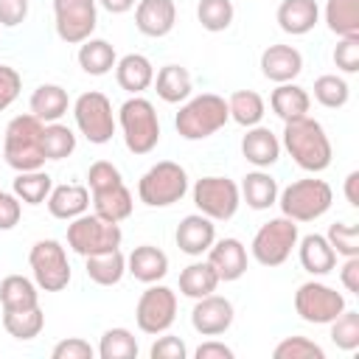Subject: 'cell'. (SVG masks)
I'll list each match as a JSON object with an SVG mask.
<instances>
[{
	"label": "cell",
	"mask_w": 359,
	"mask_h": 359,
	"mask_svg": "<svg viewBox=\"0 0 359 359\" xmlns=\"http://www.w3.org/2000/svg\"><path fill=\"white\" fill-rule=\"evenodd\" d=\"M280 149H286L289 157L309 174L325 171L331 165V157H334V149H331V140H328L323 123L314 121L311 115H303L297 121L283 123Z\"/></svg>",
	"instance_id": "1"
},
{
	"label": "cell",
	"mask_w": 359,
	"mask_h": 359,
	"mask_svg": "<svg viewBox=\"0 0 359 359\" xmlns=\"http://www.w3.org/2000/svg\"><path fill=\"white\" fill-rule=\"evenodd\" d=\"M42 129H45V123L39 118H34L31 112L8 121L6 137H3V160L14 171H36L45 165Z\"/></svg>",
	"instance_id": "2"
},
{
	"label": "cell",
	"mask_w": 359,
	"mask_h": 359,
	"mask_svg": "<svg viewBox=\"0 0 359 359\" xmlns=\"http://www.w3.org/2000/svg\"><path fill=\"white\" fill-rule=\"evenodd\" d=\"M227 121H230L227 101L216 93H202V95L185 98V104L174 118V126H177V135L185 140H205L216 135Z\"/></svg>",
	"instance_id": "3"
},
{
	"label": "cell",
	"mask_w": 359,
	"mask_h": 359,
	"mask_svg": "<svg viewBox=\"0 0 359 359\" xmlns=\"http://www.w3.org/2000/svg\"><path fill=\"white\" fill-rule=\"evenodd\" d=\"M118 123L123 132V143L132 154H149L160 143V118L149 98L132 95L118 109Z\"/></svg>",
	"instance_id": "4"
},
{
	"label": "cell",
	"mask_w": 359,
	"mask_h": 359,
	"mask_svg": "<svg viewBox=\"0 0 359 359\" xmlns=\"http://www.w3.org/2000/svg\"><path fill=\"white\" fill-rule=\"evenodd\" d=\"M331 202H334L331 185L325 180H317V177L294 180L283 191H278L280 213L292 222H314L323 213H328Z\"/></svg>",
	"instance_id": "5"
},
{
	"label": "cell",
	"mask_w": 359,
	"mask_h": 359,
	"mask_svg": "<svg viewBox=\"0 0 359 359\" xmlns=\"http://www.w3.org/2000/svg\"><path fill=\"white\" fill-rule=\"evenodd\" d=\"M188 194V174L174 160L154 163L137 182V196L149 208H168Z\"/></svg>",
	"instance_id": "6"
},
{
	"label": "cell",
	"mask_w": 359,
	"mask_h": 359,
	"mask_svg": "<svg viewBox=\"0 0 359 359\" xmlns=\"http://www.w3.org/2000/svg\"><path fill=\"white\" fill-rule=\"evenodd\" d=\"M123 233L118 222H107L98 213H81L76 219H70L67 224V247L87 258L93 252H104V250H115L121 247Z\"/></svg>",
	"instance_id": "7"
},
{
	"label": "cell",
	"mask_w": 359,
	"mask_h": 359,
	"mask_svg": "<svg viewBox=\"0 0 359 359\" xmlns=\"http://www.w3.org/2000/svg\"><path fill=\"white\" fill-rule=\"evenodd\" d=\"M297 238H300L297 222L278 216V219H269L266 224H261L255 230L250 252L261 266H280L292 255V250L297 247Z\"/></svg>",
	"instance_id": "8"
},
{
	"label": "cell",
	"mask_w": 359,
	"mask_h": 359,
	"mask_svg": "<svg viewBox=\"0 0 359 359\" xmlns=\"http://www.w3.org/2000/svg\"><path fill=\"white\" fill-rule=\"evenodd\" d=\"M28 264L34 272V283L42 292H62L70 283V261L62 241L56 238H39L28 252Z\"/></svg>",
	"instance_id": "9"
},
{
	"label": "cell",
	"mask_w": 359,
	"mask_h": 359,
	"mask_svg": "<svg viewBox=\"0 0 359 359\" xmlns=\"http://www.w3.org/2000/svg\"><path fill=\"white\" fill-rule=\"evenodd\" d=\"M345 294L337 292L328 283L320 280H306L297 286L294 292V311L303 323L311 325H328L331 320H337L345 311Z\"/></svg>",
	"instance_id": "10"
},
{
	"label": "cell",
	"mask_w": 359,
	"mask_h": 359,
	"mask_svg": "<svg viewBox=\"0 0 359 359\" xmlns=\"http://www.w3.org/2000/svg\"><path fill=\"white\" fill-rule=\"evenodd\" d=\"M73 118H76V126L79 132L95 143V146H104L112 140L115 135V115H112V101L98 93V90H90V93H81L73 104Z\"/></svg>",
	"instance_id": "11"
},
{
	"label": "cell",
	"mask_w": 359,
	"mask_h": 359,
	"mask_svg": "<svg viewBox=\"0 0 359 359\" xmlns=\"http://www.w3.org/2000/svg\"><path fill=\"white\" fill-rule=\"evenodd\" d=\"M194 205L213 222H227L241 205V191L227 177H202L194 182Z\"/></svg>",
	"instance_id": "12"
},
{
	"label": "cell",
	"mask_w": 359,
	"mask_h": 359,
	"mask_svg": "<svg viewBox=\"0 0 359 359\" xmlns=\"http://www.w3.org/2000/svg\"><path fill=\"white\" fill-rule=\"evenodd\" d=\"M177 320V292L163 283H149V289L137 297L135 323L143 334H165Z\"/></svg>",
	"instance_id": "13"
},
{
	"label": "cell",
	"mask_w": 359,
	"mask_h": 359,
	"mask_svg": "<svg viewBox=\"0 0 359 359\" xmlns=\"http://www.w3.org/2000/svg\"><path fill=\"white\" fill-rule=\"evenodd\" d=\"M56 34L67 45H81L93 36L98 25V3L95 0H53Z\"/></svg>",
	"instance_id": "14"
},
{
	"label": "cell",
	"mask_w": 359,
	"mask_h": 359,
	"mask_svg": "<svg viewBox=\"0 0 359 359\" xmlns=\"http://www.w3.org/2000/svg\"><path fill=\"white\" fill-rule=\"evenodd\" d=\"M236 320V309L222 294H205L191 309V325L202 337H219L224 334Z\"/></svg>",
	"instance_id": "15"
},
{
	"label": "cell",
	"mask_w": 359,
	"mask_h": 359,
	"mask_svg": "<svg viewBox=\"0 0 359 359\" xmlns=\"http://www.w3.org/2000/svg\"><path fill=\"white\" fill-rule=\"evenodd\" d=\"M174 241L180 247V252L199 258L202 252L210 250V244L216 241V224L213 219H208L205 213H188L174 233Z\"/></svg>",
	"instance_id": "16"
},
{
	"label": "cell",
	"mask_w": 359,
	"mask_h": 359,
	"mask_svg": "<svg viewBox=\"0 0 359 359\" xmlns=\"http://www.w3.org/2000/svg\"><path fill=\"white\" fill-rule=\"evenodd\" d=\"M208 264L216 269L219 280H238L247 272V247L233 236L219 238L208 250Z\"/></svg>",
	"instance_id": "17"
},
{
	"label": "cell",
	"mask_w": 359,
	"mask_h": 359,
	"mask_svg": "<svg viewBox=\"0 0 359 359\" xmlns=\"http://www.w3.org/2000/svg\"><path fill=\"white\" fill-rule=\"evenodd\" d=\"M177 22V6L174 0H140L135 8V25L146 36H168Z\"/></svg>",
	"instance_id": "18"
},
{
	"label": "cell",
	"mask_w": 359,
	"mask_h": 359,
	"mask_svg": "<svg viewBox=\"0 0 359 359\" xmlns=\"http://www.w3.org/2000/svg\"><path fill=\"white\" fill-rule=\"evenodd\" d=\"M300 70H303V56L292 45H269L261 53V73L275 84L294 81Z\"/></svg>",
	"instance_id": "19"
},
{
	"label": "cell",
	"mask_w": 359,
	"mask_h": 359,
	"mask_svg": "<svg viewBox=\"0 0 359 359\" xmlns=\"http://www.w3.org/2000/svg\"><path fill=\"white\" fill-rule=\"evenodd\" d=\"M241 154L255 168H269L280 157V140L269 126H261V123L250 126L247 135L241 137Z\"/></svg>",
	"instance_id": "20"
},
{
	"label": "cell",
	"mask_w": 359,
	"mask_h": 359,
	"mask_svg": "<svg viewBox=\"0 0 359 359\" xmlns=\"http://www.w3.org/2000/svg\"><path fill=\"white\" fill-rule=\"evenodd\" d=\"M126 272L140 283H157L168 275V255L154 244H140L129 252Z\"/></svg>",
	"instance_id": "21"
},
{
	"label": "cell",
	"mask_w": 359,
	"mask_h": 359,
	"mask_svg": "<svg viewBox=\"0 0 359 359\" xmlns=\"http://www.w3.org/2000/svg\"><path fill=\"white\" fill-rule=\"evenodd\" d=\"M115 81H118L121 90H126L132 95H140L154 81V65L143 53H126L115 62Z\"/></svg>",
	"instance_id": "22"
},
{
	"label": "cell",
	"mask_w": 359,
	"mask_h": 359,
	"mask_svg": "<svg viewBox=\"0 0 359 359\" xmlns=\"http://www.w3.org/2000/svg\"><path fill=\"white\" fill-rule=\"evenodd\" d=\"M87 208H90V188L87 185L67 182V185L50 188V194H48V210L53 219L70 222V219L87 213Z\"/></svg>",
	"instance_id": "23"
},
{
	"label": "cell",
	"mask_w": 359,
	"mask_h": 359,
	"mask_svg": "<svg viewBox=\"0 0 359 359\" xmlns=\"http://www.w3.org/2000/svg\"><path fill=\"white\" fill-rule=\"evenodd\" d=\"M297 255H300V266L309 275H328L337 266V252L328 244V238L320 233H309L297 238Z\"/></svg>",
	"instance_id": "24"
},
{
	"label": "cell",
	"mask_w": 359,
	"mask_h": 359,
	"mask_svg": "<svg viewBox=\"0 0 359 359\" xmlns=\"http://www.w3.org/2000/svg\"><path fill=\"white\" fill-rule=\"evenodd\" d=\"M320 22V6L317 0H283L278 6V25L280 31L292 36L309 34Z\"/></svg>",
	"instance_id": "25"
},
{
	"label": "cell",
	"mask_w": 359,
	"mask_h": 359,
	"mask_svg": "<svg viewBox=\"0 0 359 359\" xmlns=\"http://www.w3.org/2000/svg\"><path fill=\"white\" fill-rule=\"evenodd\" d=\"M269 107H272V112H275L283 123H289V121H297V118L309 115V109H311V95H309L300 84L286 81V84H278V87L269 93Z\"/></svg>",
	"instance_id": "26"
},
{
	"label": "cell",
	"mask_w": 359,
	"mask_h": 359,
	"mask_svg": "<svg viewBox=\"0 0 359 359\" xmlns=\"http://www.w3.org/2000/svg\"><path fill=\"white\" fill-rule=\"evenodd\" d=\"M84 272L98 286H115L126 275V255L121 252V247L104 250V252H93V255L84 258Z\"/></svg>",
	"instance_id": "27"
},
{
	"label": "cell",
	"mask_w": 359,
	"mask_h": 359,
	"mask_svg": "<svg viewBox=\"0 0 359 359\" xmlns=\"http://www.w3.org/2000/svg\"><path fill=\"white\" fill-rule=\"evenodd\" d=\"M28 107L34 118H39L42 123H53V121H62V115L70 107V98H67V90L59 84H39L31 93Z\"/></svg>",
	"instance_id": "28"
},
{
	"label": "cell",
	"mask_w": 359,
	"mask_h": 359,
	"mask_svg": "<svg viewBox=\"0 0 359 359\" xmlns=\"http://www.w3.org/2000/svg\"><path fill=\"white\" fill-rule=\"evenodd\" d=\"M154 90L160 95V101L165 104H180L185 98H191V90H194V81H191V73L182 67V65H165L154 73Z\"/></svg>",
	"instance_id": "29"
},
{
	"label": "cell",
	"mask_w": 359,
	"mask_h": 359,
	"mask_svg": "<svg viewBox=\"0 0 359 359\" xmlns=\"http://www.w3.org/2000/svg\"><path fill=\"white\" fill-rule=\"evenodd\" d=\"M238 191H241V199H244L252 210H266V208H272V205L278 202V182H275V177H272L269 171H264V168L250 171V174L241 180Z\"/></svg>",
	"instance_id": "30"
},
{
	"label": "cell",
	"mask_w": 359,
	"mask_h": 359,
	"mask_svg": "<svg viewBox=\"0 0 359 359\" xmlns=\"http://www.w3.org/2000/svg\"><path fill=\"white\" fill-rule=\"evenodd\" d=\"M93 208H95V213H98L101 219L121 224L123 219L132 216V208H135L132 191H129L123 182H118V185H112V188H104V191H93Z\"/></svg>",
	"instance_id": "31"
},
{
	"label": "cell",
	"mask_w": 359,
	"mask_h": 359,
	"mask_svg": "<svg viewBox=\"0 0 359 359\" xmlns=\"http://www.w3.org/2000/svg\"><path fill=\"white\" fill-rule=\"evenodd\" d=\"M0 306L3 311L34 309L39 306V286L25 275H6L0 280Z\"/></svg>",
	"instance_id": "32"
},
{
	"label": "cell",
	"mask_w": 359,
	"mask_h": 359,
	"mask_svg": "<svg viewBox=\"0 0 359 359\" xmlns=\"http://www.w3.org/2000/svg\"><path fill=\"white\" fill-rule=\"evenodd\" d=\"M219 283L222 280H219L216 269L208 261H194V264H188L180 272V294H185L191 300H199L205 294H213Z\"/></svg>",
	"instance_id": "33"
},
{
	"label": "cell",
	"mask_w": 359,
	"mask_h": 359,
	"mask_svg": "<svg viewBox=\"0 0 359 359\" xmlns=\"http://www.w3.org/2000/svg\"><path fill=\"white\" fill-rule=\"evenodd\" d=\"M118 56H115V48L107 42V39H84L81 48H79V67L87 73V76H107L112 67H115Z\"/></svg>",
	"instance_id": "34"
},
{
	"label": "cell",
	"mask_w": 359,
	"mask_h": 359,
	"mask_svg": "<svg viewBox=\"0 0 359 359\" xmlns=\"http://www.w3.org/2000/svg\"><path fill=\"white\" fill-rule=\"evenodd\" d=\"M325 25L337 36H359V0H325Z\"/></svg>",
	"instance_id": "35"
},
{
	"label": "cell",
	"mask_w": 359,
	"mask_h": 359,
	"mask_svg": "<svg viewBox=\"0 0 359 359\" xmlns=\"http://www.w3.org/2000/svg\"><path fill=\"white\" fill-rule=\"evenodd\" d=\"M3 328L8 331V337L20 339V342H28L34 337L42 334L45 328V314L39 306L34 309H17V311H3Z\"/></svg>",
	"instance_id": "36"
},
{
	"label": "cell",
	"mask_w": 359,
	"mask_h": 359,
	"mask_svg": "<svg viewBox=\"0 0 359 359\" xmlns=\"http://www.w3.org/2000/svg\"><path fill=\"white\" fill-rule=\"evenodd\" d=\"M227 112H230V118L236 123H241V126L250 129V126H258L261 123V118L266 112V104H264V98L255 90H236L227 98Z\"/></svg>",
	"instance_id": "37"
},
{
	"label": "cell",
	"mask_w": 359,
	"mask_h": 359,
	"mask_svg": "<svg viewBox=\"0 0 359 359\" xmlns=\"http://www.w3.org/2000/svg\"><path fill=\"white\" fill-rule=\"evenodd\" d=\"M50 188H53V180L42 168H36V171H17V177H14V196L20 202H25V205L48 202Z\"/></svg>",
	"instance_id": "38"
},
{
	"label": "cell",
	"mask_w": 359,
	"mask_h": 359,
	"mask_svg": "<svg viewBox=\"0 0 359 359\" xmlns=\"http://www.w3.org/2000/svg\"><path fill=\"white\" fill-rule=\"evenodd\" d=\"M137 339L129 328H107L101 334V342H98V356L101 359H135L137 356Z\"/></svg>",
	"instance_id": "39"
},
{
	"label": "cell",
	"mask_w": 359,
	"mask_h": 359,
	"mask_svg": "<svg viewBox=\"0 0 359 359\" xmlns=\"http://www.w3.org/2000/svg\"><path fill=\"white\" fill-rule=\"evenodd\" d=\"M348 98H351V87H348V81H345L342 76H337V73H323V76L314 79V101H317L320 107H325V109H339V107L348 104Z\"/></svg>",
	"instance_id": "40"
},
{
	"label": "cell",
	"mask_w": 359,
	"mask_h": 359,
	"mask_svg": "<svg viewBox=\"0 0 359 359\" xmlns=\"http://www.w3.org/2000/svg\"><path fill=\"white\" fill-rule=\"evenodd\" d=\"M42 151H45V160H65L76 151V135L70 126L53 121V123H45L42 129Z\"/></svg>",
	"instance_id": "41"
},
{
	"label": "cell",
	"mask_w": 359,
	"mask_h": 359,
	"mask_svg": "<svg viewBox=\"0 0 359 359\" xmlns=\"http://www.w3.org/2000/svg\"><path fill=\"white\" fill-rule=\"evenodd\" d=\"M233 17H236V8L230 0H199V6H196V20L210 34L227 31Z\"/></svg>",
	"instance_id": "42"
},
{
	"label": "cell",
	"mask_w": 359,
	"mask_h": 359,
	"mask_svg": "<svg viewBox=\"0 0 359 359\" xmlns=\"http://www.w3.org/2000/svg\"><path fill=\"white\" fill-rule=\"evenodd\" d=\"M328 325H331V342L337 348H342V351H356L359 348V311L345 309Z\"/></svg>",
	"instance_id": "43"
},
{
	"label": "cell",
	"mask_w": 359,
	"mask_h": 359,
	"mask_svg": "<svg viewBox=\"0 0 359 359\" xmlns=\"http://www.w3.org/2000/svg\"><path fill=\"white\" fill-rule=\"evenodd\" d=\"M275 359H325V351L309 337H286L272 351Z\"/></svg>",
	"instance_id": "44"
},
{
	"label": "cell",
	"mask_w": 359,
	"mask_h": 359,
	"mask_svg": "<svg viewBox=\"0 0 359 359\" xmlns=\"http://www.w3.org/2000/svg\"><path fill=\"white\" fill-rule=\"evenodd\" d=\"M328 244L334 247L337 255L342 258H353L359 255V227L356 224H348V222H334L325 233Z\"/></svg>",
	"instance_id": "45"
},
{
	"label": "cell",
	"mask_w": 359,
	"mask_h": 359,
	"mask_svg": "<svg viewBox=\"0 0 359 359\" xmlns=\"http://www.w3.org/2000/svg\"><path fill=\"white\" fill-rule=\"evenodd\" d=\"M123 182L118 165H112L109 160H95L90 168H87V188L90 191H104V188H112Z\"/></svg>",
	"instance_id": "46"
},
{
	"label": "cell",
	"mask_w": 359,
	"mask_h": 359,
	"mask_svg": "<svg viewBox=\"0 0 359 359\" xmlns=\"http://www.w3.org/2000/svg\"><path fill=\"white\" fill-rule=\"evenodd\" d=\"M334 65L342 73L359 70V36H339V42L334 48Z\"/></svg>",
	"instance_id": "47"
},
{
	"label": "cell",
	"mask_w": 359,
	"mask_h": 359,
	"mask_svg": "<svg viewBox=\"0 0 359 359\" xmlns=\"http://www.w3.org/2000/svg\"><path fill=\"white\" fill-rule=\"evenodd\" d=\"M50 356L53 359H93L95 356V348L87 339H81V337H67V339H62V342L53 345Z\"/></svg>",
	"instance_id": "48"
},
{
	"label": "cell",
	"mask_w": 359,
	"mask_h": 359,
	"mask_svg": "<svg viewBox=\"0 0 359 359\" xmlns=\"http://www.w3.org/2000/svg\"><path fill=\"white\" fill-rule=\"evenodd\" d=\"M20 90H22V76H20L14 67L0 65V112L8 109V107L17 101Z\"/></svg>",
	"instance_id": "49"
},
{
	"label": "cell",
	"mask_w": 359,
	"mask_h": 359,
	"mask_svg": "<svg viewBox=\"0 0 359 359\" xmlns=\"http://www.w3.org/2000/svg\"><path fill=\"white\" fill-rule=\"evenodd\" d=\"M149 356H151V359H185V356H188V348H185V342H182L180 337L165 334V337H160V339L149 348Z\"/></svg>",
	"instance_id": "50"
},
{
	"label": "cell",
	"mask_w": 359,
	"mask_h": 359,
	"mask_svg": "<svg viewBox=\"0 0 359 359\" xmlns=\"http://www.w3.org/2000/svg\"><path fill=\"white\" fill-rule=\"evenodd\" d=\"M28 17V0H0V25L17 28Z\"/></svg>",
	"instance_id": "51"
},
{
	"label": "cell",
	"mask_w": 359,
	"mask_h": 359,
	"mask_svg": "<svg viewBox=\"0 0 359 359\" xmlns=\"http://www.w3.org/2000/svg\"><path fill=\"white\" fill-rule=\"evenodd\" d=\"M22 216V202L14 194L0 191V230H11Z\"/></svg>",
	"instance_id": "52"
},
{
	"label": "cell",
	"mask_w": 359,
	"mask_h": 359,
	"mask_svg": "<svg viewBox=\"0 0 359 359\" xmlns=\"http://www.w3.org/2000/svg\"><path fill=\"white\" fill-rule=\"evenodd\" d=\"M339 280L351 294H359V255L345 258L342 269H339Z\"/></svg>",
	"instance_id": "53"
},
{
	"label": "cell",
	"mask_w": 359,
	"mask_h": 359,
	"mask_svg": "<svg viewBox=\"0 0 359 359\" xmlns=\"http://www.w3.org/2000/svg\"><path fill=\"white\" fill-rule=\"evenodd\" d=\"M196 359H233V348H227L219 339H208L194 351Z\"/></svg>",
	"instance_id": "54"
},
{
	"label": "cell",
	"mask_w": 359,
	"mask_h": 359,
	"mask_svg": "<svg viewBox=\"0 0 359 359\" xmlns=\"http://www.w3.org/2000/svg\"><path fill=\"white\" fill-rule=\"evenodd\" d=\"M345 199H348V205L359 208V171H351L345 177Z\"/></svg>",
	"instance_id": "55"
},
{
	"label": "cell",
	"mask_w": 359,
	"mask_h": 359,
	"mask_svg": "<svg viewBox=\"0 0 359 359\" xmlns=\"http://www.w3.org/2000/svg\"><path fill=\"white\" fill-rule=\"evenodd\" d=\"M95 3L109 14H126L129 8H135V0H95Z\"/></svg>",
	"instance_id": "56"
},
{
	"label": "cell",
	"mask_w": 359,
	"mask_h": 359,
	"mask_svg": "<svg viewBox=\"0 0 359 359\" xmlns=\"http://www.w3.org/2000/svg\"><path fill=\"white\" fill-rule=\"evenodd\" d=\"M0 157H3V151H0Z\"/></svg>",
	"instance_id": "57"
}]
</instances>
